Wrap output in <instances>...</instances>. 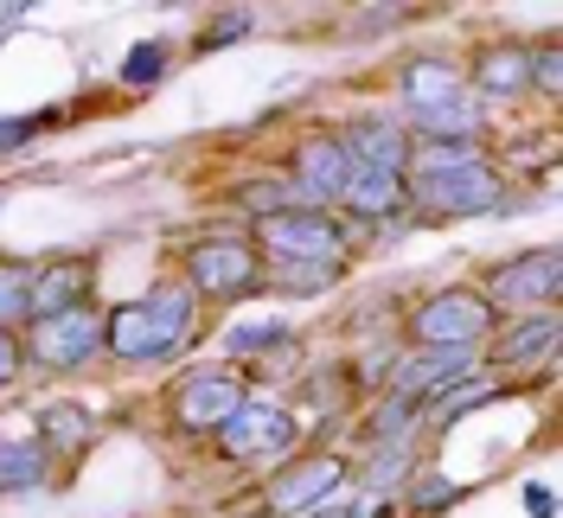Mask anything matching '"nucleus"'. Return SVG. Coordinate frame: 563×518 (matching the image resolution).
Listing matches in <instances>:
<instances>
[{
  "instance_id": "nucleus-23",
  "label": "nucleus",
  "mask_w": 563,
  "mask_h": 518,
  "mask_svg": "<svg viewBox=\"0 0 563 518\" xmlns=\"http://www.w3.org/2000/svg\"><path fill=\"white\" fill-rule=\"evenodd\" d=\"M26 301H33V263L26 256H0V333L26 327Z\"/></svg>"
},
{
  "instance_id": "nucleus-14",
  "label": "nucleus",
  "mask_w": 563,
  "mask_h": 518,
  "mask_svg": "<svg viewBox=\"0 0 563 518\" xmlns=\"http://www.w3.org/2000/svg\"><path fill=\"white\" fill-rule=\"evenodd\" d=\"M97 301V256L90 250H65V256H45L33 263V301H26V320H45V313L65 308H90Z\"/></svg>"
},
{
  "instance_id": "nucleus-1",
  "label": "nucleus",
  "mask_w": 563,
  "mask_h": 518,
  "mask_svg": "<svg viewBox=\"0 0 563 518\" xmlns=\"http://www.w3.org/2000/svg\"><path fill=\"white\" fill-rule=\"evenodd\" d=\"M404 218L417 224H461V218H487L506 211L512 186L506 167L493 161V147H429L410 141V161H404Z\"/></svg>"
},
{
  "instance_id": "nucleus-30",
  "label": "nucleus",
  "mask_w": 563,
  "mask_h": 518,
  "mask_svg": "<svg viewBox=\"0 0 563 518\" xmlns=\"http://www.w3.org/2000/svg\"><path fill=\"white\" fill-rule=\"evenodd\" d=\"M20 372H26V359H20V333H0V390L20 384Z\"/></svg>"
},
{
  "instance_id": "nucleus-5",
  "label": "nucleus",
  "mask_w": 563,
  "mask_h": 518,
  "mask_svg": "<svg viewBox=\"0 0 563 518\" xmlns=\"http://www.w3.org/2000/svg\"><path fill=\"white\" fill-rule=\"evenodd\" d=\"M493 327L499 320L474 282H442L404 308V345H429V352H481Z\"/></svg>"
},
{
  "instance_id": "nucleus-8",
  "label": "nucleus",
  "mask_w": 563,
  "mask_h": 518,
  "mask_svg": "<svg viewBox=\"0 0 563 518\" xmlns=\"http://www.w3.org/2000/svg\"><path fill=\"white\" fill-rule=\"evenodd\" d=\"M487 295L493 320H519V313H551L563 301V256L558 243H531L519 256L493 263L487 276L474 282Z\"/></svg>"
},
{
  "instance_id": "nucleus-26",
  "label": "nucleus",
  "mask_w": 563,
  "mask_h": 518,
  "mask_svg": "<svg viewBox=\"0 0 563 518\" xmlns=\"http://www.w3.org/2000/svg\"><path fill=\"white\" fill-rule=\"evenodd\" d=\"M531 90H538V97H551V103L563 97V58H558V33H544L538 45H531Z\"/></svg>"
},
{
  "instance_id": "nucleus-32",
  "label": "nucleus",
  "mask_w": 563,
  "mask_h": 518,
  "mask_svg": "<svg viewBox=\"0 0 563 518\" xmlns=\"http://www.w3.org/2000/svg\"><path fill=\"white\" fill-rule=\"evenodd\" d=\"M308 518H327V513H308Z\"/></svg>"
},
{
  "instance_id": "nucleus-11",
  "label": "nucleus",
  "mask_w": 563,
  "mask_h": 518,
  "mask_svg": "<svg viewBox=\"0 0 563 518\" xmlns=\"http://www.w3.org/2000/svg\"><path fill=\"white\" fill-rule=\"evenodd\" d=\"M346 179H352V161L333 129H308L295 141V154H288V173H282L288 206H301V211H340Z\"/></svg>"
},
{
  "instance_id": "nucleus-7",
  "label": "nucleus",
  "mask_w": 563,
  "mask_h": 518,
  "mask_svg": "<svg viewBox=\"0 0 563 518\" xmlns=\"http://www.w3.org/2000/svg\"><path fill=\"white\" fill-rule=\"evenodd\" d=\"M20 359L26 372H45V378H70L84 365L103 359V308H65L45 313V320H26L20 327Z\"/></svg>"
},
{
  "instance_id": "nucleus-22",
  "label": "nucleus",
  "mask_w": 563,
  "mask_h": 518,
  "mask_svg": "<svg viewBox=\"0 0 563 518\" xmlns=\"http://www.w3.org/2000/svg\"><path fill=\"white\" fill-rule=\"evenodd\" d=\"M422 429H429V416H422L417 404L378 390V404L365 410V449H378V442H417Z\"/></svg>"
},
{
  "instance_id": "nucleus-19",
  "label": "nucleus",
  "mask_w": 563,
  "mask_h": 518,
  "mask_svg": "<svg viewBox=\"0 0 563 518\" xmlns=\"http://www.w3.org/2000/svg\"><path fill=\"white\" fill-rule=\"evenodd\" d=\"M52 454L38 449V436H0V499H26L38 486H52Z\"/></svg>"
},
{
  "instance_id": "nucleus-9",
  "label": "nucleus",
  "mask_w": 563,
  "mask_h": 518,
  "mask_svg": "<svg viewBox=\"0 0 563 518\" xmlns=\"http://www.w3.org/2000/svg\"><path fill=\"white\" fill-rule=\"evenodd\" d=\"M352 486V461L340 449H301L288 454L282 467H269L263 481V513L269 518H308L320 506H333Z\"/></svg>"
},
{
  "instance_id": "nucleus-31",
  "label": "nucleus",
  "mask_w": 563,
  "mask_h": 518,
  "mask_svg": "<svg viewBox=\"0 0 563 518\" xmlns=\"http://www.w3.org/2000/svg\"><path fill=\"white\" fill-rule=\"evenodd\" d=\"M526 513H531V518H551V513H558L551 486H526Z\"/></svg>"
},
{
  "instance_id": "nucleus-29",
  "label": "nucleus",
  "mask_w": 563,
  "mask_h": 518,
  "mask_svg": "<svg viewBox=\"0 0 563 518\" xmlns=\"http://www.w3.org/2000/svg\"><path fill=\"white\" fill-rule=\"evenodd\" d=\"M250 26H256V13H244V7L218 13V26H206V33H199V52H211V45H224V38H244Z\"/></svg>"
},
{
  "instance_id": "nucleus-20",
  "label": "nucleus",
  "mask_w": 563,
  "mask_h": 518,
  "mask_svg": "<svg viewBox=\"0 0 563 518\" xmlns=\"http://www.w3.org/2000/svg\"><path fill=\"white\" fill-rule=\"evenodd\" d=\"M417 474V442H378V449L358 454V467H352V486L365 493V499H390L397 486Z\"/></svg>"
},
{
  "instance_id": "nucleus-13",
  "label": "nucleus",
  "mask_w": 563,
  "mask_h": 518,
  "mask_svg": "<svg viewBox=\"0 0 563 518\" xmlns=\"http://www.w3.org/2000/svg\"><path fill=\"white\" fill-rule=\"evenodd\" d=\"M558 340H563V313H519V320H499L487 340H481V372H551L558 365Z\"/></svg>"
},
{
  "instance_id": "nucleus-25",
  "label": "nucleus",
  "mask_w": 563,
  "mask_h": 518,
  "mask_svg": "<svg viewBox=\"0 0 563 518\" xmlns=\"http://www.w3.org/2000/svg\"><path fill=\"white\" fill-rule=\"evenodd\" d=\"M167 65H174V52H167L161 38H141L135 52L122 58V84H129V90H147V84H161V77H167Z\"/></svg>"
},
{
  "instance_id": "nucleus-17",
  "label": "nucleus",
  "mask_w": 563,
  "mask_h": 518,
  "mask_svg": "<svg viewBox=\"0 0 563 518\" xmlns=\"http://www.w3.org/2000/svg\"><path fill=\"white\" fill-rule=\"evenodd\" d=\"M467 90L487 103V97H531V45L526 38H487V45H474V58H467Z\"/></svg>"
},
{
  "instance_id": "nucleus-28",
  "label": "nucleus",
  "mask_w": 563,
  "mask_h": 518,
  "mask_svg": "<svg viewBox=\"0 0 563 518\" xmlns=\"http://www.w3.org/2000/svg\"><path fill=\"white\" fill-rule=\"evenodd\" d=\"M455 499H461V486L442 481V474H422V486H410V513H442Z\"/></svg>"
},
{
  "instance_id": "nucleus-2",
  "label": "nucleus",
  "mask_w": 563,
  "mask_h": 518,
  "mask_svg": "<svg viewBox=\"0 0 563 518\" xmlns=\"http://www.w3.org/2000/svg\"><path fill=\"white\" fill-rule=\"evenodd\" d=\"M199 301L179 288L174 276L147 282L129 301H109L103 308V359L115 365H179L192 345H199Z\"/></svg>"
},
{
  "instance_id": "nucleus-27",
  "label": "nucleus",
  "mask_w": 563,
  "mask_h": 518,
  "mask_svg": "<svg viewBox=\"0 0 563 518\" xmlns=\"http://www.w3.org/2000/svg\"><path fill=\"white\" fill-rule=\"evenodd\" d=\"M52 122H65L58 109H38V115H0V154H13V147H26L33 135H45Z\"/></svg>"
},
{
  "instance_id": "nucleus-24",
  "label": "nucleus",
  "mask_w": 563,
  "mask_h": 518,
  "mask_svg": "<svg viewBox=\"0 0 563 518\" xmlns=\"http://www.w3.org/2000/svg\"><path fill=\"white\" fill-rule=\"evenodd\" d=\"M346 269H308V263H263V288H276V295H327V288H340Z\"/></svg>"
},
{
  "instance_id": "nucleus-15",
  "label": "nucleus",
  "mask_w": 563,
  "mask_h": 518,
  "mask_svg": "<svg viewBox=\"0 0 563 518\" xmlns=\"http://www.w3.org/2000/svg\"><path fill=\"white\" fill-rule=\"evenodd\" d=\"M333 135H340V147H346L352 167L404 173V161H410V129L397 122V109H365V115H346Z\"/></svg>"
},
{
  "instance_id": "nucleus-16",
  "label": "nucleus",
  "mask_w": 563,
  "mask_h": 518,
  "mask_svg": "<svg viewBox=\"0 0 563 518\" xmlns=\"http://www.w3.org/2000/svg\"><path fill=\"white\" fill-rule=\"evenodd\" d=\"M33 436H38V449L52 454V474H58V486H65L70 467H77L84 454L103 442V416L65 397V404H45V410H38V429H33Z\"/></svg>"
},
{
  "instance_id": "nucleus-6",
  "label": "nucleus",
  "mask_w": 563,
  "mask_h": 518,
  "mask_svg": "<svg viewBox=\"0 0 563 518\" xmlns=\"http://www.w3.org/2000/svg\"><path fill=\"white\" fill-rule=\"evenodd\" d=\"M244 397H250V384H244L238 365H224V359L186 365V372L174 378V390H167V429L186 436V442H211V436L238 416Z\"/></svg>"
},
{
  "instance_id": "nucleus-4",
  "label": "nucleus",
  "mask_w": 563,
  "mask_h": 518,
  "mask_svg": "<svg viewBox=\"0 0 563 518\" xmlns=\"http://www.w3.org/2000/svg\"><path fill=\"white\" fill-rule=\"evenodd\" d=\"M179 288L199 308H238L263 288V256L250 250L244 231H206L179 250Z\"/></svg>"
},
{
  "instance_id": "nucleus-18",
  "label": "nucleus",
  "mask_w": 563,
  "mask_h": 518,
  "mask_svg": "<svg viewBox=\"0 0 563 518\" xmlns=\"http://www.w3.org/2000/svg\"><path fill=\"white\" fill-rule=\"evenodd\" d=\"M340 218H365V224H397L404 218V179L378 167H352L346 192H340Z\"/></svg>"
},
{
  "instance_id": "nucleus-10",
  "label": "nucleus",
  "mask_w": 563,
  "mask_h": 518,
  "mask_svg": "<svg viewBox=\"0 0 563 518\" xmlns=\"http://www.w3.org/2000/svg\"><path fill=\"white\" fill-rule=\"evenodd\" d=\"M211 449H218V461H231V467L269 474L288 454H301V422L282 410V404H269V397H244L238 416L211 436Z\"/></svg>"
},
{
  "instance_id": "nucleus-3",
  "label": "nucleus",
  "mask_w": 563,
  "mask_h": 518,
  "mask_svg": "<svg viewBox=\"0 0 563 518\" xmlns=\"http://www.w3.org/2000/svg\"><path fill=\"white\" fill-rule=\"evenodd\" d=\"M244 238L263 263H308V269H346L352 263V238H346V218L340 211L282 206V211L250 218Z\"/></svg>"
},
{
  "instance_id": "nucleus-12",
  "label": "nucleus",
  "mask_w": 563,
  "mask_h": 518,
  "mask_svg": "<svg viewBox=\"0 0 563 518\" xmlns=\"http://www.w3.org/2000/svg\"><path fill=\"white\" fill-rule=\"evenodd\" d=\"M467 378H481V352H429V345H397V359H390V372L378 390L390 397H404V404H442L449 390H461Z\"/></svg>"
},
{
  "instance_id": "nucleus-21",
  "label": "nucleus",
  "mask_w": 563,
  "mask_h": 518,
  "mask_svg": "<svg viewBox=\"0 0 563 518\" xmlns=\"http://www.w3.org/2000/svg\"><path fill=\"white\" fill-rule=\"evenodd\" d=\"M288 345H295L288 320H238V327H224L218 352H224V365L244 372L250 359H269V352H288Z\"/></svg>"
}]
</instances>
